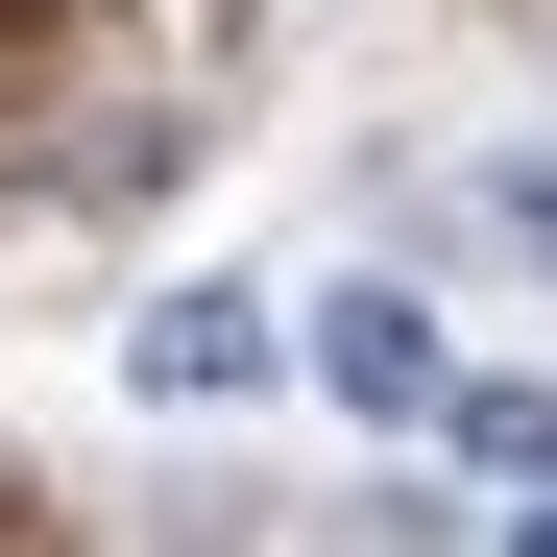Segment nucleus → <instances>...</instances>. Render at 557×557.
Segmentation results:
<instances>
[{"instance_id":"f257e3e1","label":"nucleus","mask_w":557,"mask_h":557,"mask_svg":"<svg viewBox=\"0 0 557 557\" xmlns=\"http://www.w3.org/2000/svg\"><path fill=\"white\" fill-rule=\"evenodd\" d=\"M315 388H339L363 436H412L460 363H436V315H412V292H315Z\"/></svg>"},{"instance_id":"39448f33","label":"nucleus","mask_w":557,"mask_h":557,"mask_svg":"<svg viewBox=\"0 0 557 557\" xmlns=\"http://www.w3.org/2000/svg\"><path fill=\"white\" fill-rule=\"evenodd\" d=\"M509 557H557V509H509Z\"/></svg>"},{"instance_id":"f03ea898","label":"nucleus","mask_w":557,"mask_h":557,"mask_svg":"<svg viewBox=\"0 0 557 557\" xmlns=\"http://www.w3.org/2000/svg\"><path fill=\"white\" fill-rule=\"evenodd\" d=\"M122 363H146V412H219V388H267V292H170Z\"/></svg>"},{"instance_id":"20e7f679","label":"nucleus","mask_w":557,"mask_h":557,"mask_svg":"<svg viewBox=\"0 0 557 557\" xmlns=\"http://www.w3.org/2000/svg\"><path fill=\"white\" fill-rule=\"evenodd\" d=\"M485 219H509V243L557 267V146H509V170H485Z\"/></svg>"},{"instance_id":"7ed1b4c3","label":"nucleus","mask_w":557,"mask_h":557,"mask_svg":"<svg viewBox=\"0 0 557 557\" xmlns=\"http://www.w3.org/2000/svg\"><path fill=\"white\" fill-rule=\"evenodd\" d=\"M460 412V460H485V485H557V388H436Z\"/></svg>"}]
</instances>
